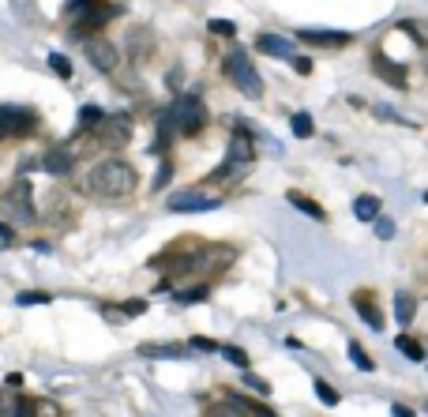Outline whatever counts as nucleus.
I'll return each mask as SVG.
<instances>
[{"instance_id": "f257e3e1", "label": "nucleus", "mask_w": 428, "mask_h": 417, "mask_svg": "<svg viewBox=\"0 0 428 417\" xmlns=\"http://www.w3.org/2000/svg\"><path fill=\"white\" fill-rule=\"evenodd\" d=\"M135 184H139L135 170L120 158H106V162L87 170V192L98 199H120V196H128Z\"/></svg>"}, {"instance_id": "f03ea898", "label": "nucleus", "mask_w": 428, "mask_h": 417, "mask_svg": "<svg viewBox=\"0 0 428 417\" xmlns=\"http://www.w3.org/2000/svg\"><path fill=\"white\" fill-rule=\"evenodd\" d=\"M173 124H176V136H199L207 128V106H203L199 95H181L170 109Z\"/></svg>"}, {"instance_id": "7ed1b4c3", "label": "nucleus", "mask_w": 428, "mask_h": 417, "mask_svg": "<svg viewBox=\"0 0 428 417\" xmlns=\"http://www.w3.org/2000/svg\"><path fill=\"white\" fill-rule=\"evenodd\" d=\"M226 76H229V83H233L240 95H248V98H263V79H259L256 64L248 60V53H245V49H233V53L226 57Z\"/></svg>"}, {"instance_id": "20e7f679", "label": "nucleus", "mask_w": 428, "mask_h": 417, "mask_svg": "<svg viewBox=\"0 0 428 417\" xmlns=\"http://www.w3.org/2000/svg\"><path fill=\"white\" fill-rule=\"evenodd\" d=\"M0 215H8V222H15V226H26V222H34V199H31V181H12L4 188V196H0Z\"/></svg>"}, {"instance_id": "39448f33", "label": "nucleus", "mask_w": 428, "mask_h": 417, "mask_svg": "<svg viewBox=\"0 0 428 417\" xmlns=\"http://www.w3.org/2000/svg\"><path fill=\"white\" fill-rule=\"evenodd\" d=\"M94 136H98V147H106V151H124L128 139H132V120H128L124 113H120V117H106L94 128Z\"/></svg>"}, {"instance_id": "423d86ee", "label": "nucleus", "mask_w": 428, "mask_h": 417, "mask_svg": "<svg viewBox=\"0 0 428 417\" xmlns=\"http://www.w3.org/2000/svg\"><path fill=\"white\" fill-rule=\"evenodd\" d=\"M38 128V113L26 106H0V136H31Z\"/></svg>"}, {"instance_id": "0eeeda50", "label": "nucleus", "mask_w": 428, "mask_h": 417, "mask_svg": "<svg viewBox=\"0 0 428 417\" xmlns=\"http://www.w3.org/2000/svg\"><path fill=\"white\" fill-rule=\"evenodd\" d=\"M83 53H87V60L94 64L98 72H113L120 64V49L109 38H87L83 42Z\"/></svg>"}, {"instance_id": "6e6552de", "label": "nucleus", "mask_w": 428, "mask_h": 417, "mask_svg": "<svg viewBox=\"0 0 428 417\" xmlns=\"http://www.w3.org/2000/svg\"><path fill=\"white\" fill-rule=\"evenodd\" d=\"M211 207H218V196H203L195 188H184L170 196V211H211Z\"/></svg>"}, {"instance_id": "1a4fd4ad", "label": "nucleus", "mask_w": 428, "mask_h": 417, "mask_svg": "<svg viewBox=\"0 0 428 417\" xmlns=\"http://www.w3.org/2000/svg\"><path fill=\"white\" fill-rule=\"evenodd\" d=\"M372 72H376V76L387 83V87L406 90V68H402V64H395V60H387L384 53H376V57H372Z\"/></svg>"}, {"instance_id": "9d476101", "label": "nucleus", "mask_w": 428, "mask_h": 417, "mask_svg": "<svg viewBox=\"0 0 428 417\" xmlns=\"http://www.w3.org/2000/svg\"><path fill=\"white\" fill-rule=\"evenodd\" d=\"M19 417H64V410H60V402H53V398H23Z\"/></svg>"}, {"instance_id": "9b49d317", "label": "nucleus", "mask_w": 428, "mask_h": 417, "mask_svg": "<svg viewBox=\"0 0 428 417\" xmlns=\"http://www.w3.org/2000/svg\"><path fill=\"white\" fill-rule=\"evenodd\" d=\"M353 304H357V316L365 320L372 331H384V312L376 309V301H372V293H357V297H353Z\"/></svg>"}, {"instance_id": "f8f14e48", "label": "nucleus", "mask_w": 428, "mask_h": 417, "mask_svg": "<svg viewBox=\"0 0 428 417\" xmlns=\"http://www.w3.org/2000/svg\"><path fill=\"white\" fill-rule=\"evenodd\" d=\"M42 170L53 173V177H68V170H72V151H68V147H57V151H49V154L42 158Z\"/></svg>"}, {"instance_id": "ddd939ff", "label": "nucleus", "mask_w": 428, "mask_h": 417, "mask_svg": "<svg viewBox=\"0 0 428 417\" xmlns=\"http://www.w3.org/2000/svg\"><path fill=\"white\" fill-rule=\"evenodd\" d=\"M203 417H248V402L245 398H222V402L207 406Z\"/></svg>"}, {"instance_id": "4468645a", "label": "nucleus", "mask_w": 428, "mask_h": 417, "mask_svg": "<svg viewBox=\"0 0 428 417\" xmlns=\"http://www.w3.org/2000/svg\"><path fill=\"white\" fill-rule=\"evenodd\" d=\"M286 199H290L297 211H304L308 218H315V222H327V211H323V207H320V203H315L312 196H304V192H297V188H293V192H286Z\"/></svg>"}, {"instance_id": "2eb2a0df", "label": "nucleus", "mask_w": 428, "mask_h": 417, "mask_svg": "<svg viewBox=\"0 0 428 417\" xmlns=\"http://www.w3.org/2000/svg\"><path fill=\"white\" fill-rule=\"evenodd\" d=\"M301 42H308V45H346L349 34H342V31H301Z\"/></svg>"}, {"instance_id": "dca6fc26", "label": "nucleus", "mask_w": 428, "mask_h": 417, "mask_svg": "<svg viewBox=\"0 0 428 417\" xmlns=\"http://www.w3.org/2000/svg\"><path fill=\"white\" fill-rule=\"evenodd\" d=\"M259 53H267V57H290L293 53V45L286 42V38H274V34H259Z\"/></svg>"}, {"instance_id": "f3484780", "label": "nucleus", "mask_w": 428, "mask_h": 417, "mask_svg": "<svg viewBox=\"0 0 428 417\" xmlns=\"http://www.w3.org/2000/svg\"><path fill=\"white\" fill-rule=\"evenodd\" d=\"M353 215L361 222H376L379 218V199L376 196H357L353 199Z\"/></svg>"}, {"instance_id": "a211bd4d", "label": "nucleus", "mask_w": 428, "mask_h": 417, "mask_svg": "<svg viewBox=\"0 0 428 417\" xmlns=\"http://www.w3.org/2000/svg\"><path fill=\"white\" fill-rule=\"evenodd\" d=\"M395 346H398V354H406L409 361H425V346L417 338H409V335H398L395 338Z\"/></svg>"}, {"instance_id": "6ab92c4d", "label": "nucleus", "mask_w": 428, "mask_h": 417, "mask_svg": "<svg viewBox=\"0 0 428 417\" xmlns=\"http://www.w3.org/2000/svg\"><path fill=\"white\" fill-rule=\"evenodd\" d=\"M101 120H106V113H101L98 106H83L79 109V128H83V132H94Z\"/></svg>"}, {"instance_id": "aec40b11", "label": "nucleus", "mask_w": 428, "mask_h": 417, "mask_svg": "<svg viewBox=\"0 0 428 417\" xmlns=\"http://www.w3.org/2000/svg\"><path fill=\"white\" fill-rule=\"evenodd\" d=\"M181 346H154V342H143L139 346V357H181Z\"/></svg>"}, {"instance_id": "412c9836", "label": "nucleus", "mask_w": 428, "mask_h": 417, "mask_svg": "<svg viewBox=\"0 0 428 417\" xmlns=\"http://www.w3.org/2000/svg\"><path fill=\"white\" fill-rule=\"evenodd\" d=\"M349 361L361 368V373H372V368H376V361L365 354V346H361V342H349Z\"/></svg>"}, {"instance_id": "4be33fe9", "label": "nucleus", "mask_w": 428, "mask_h": 417, "mask_svg": "<svg viewBox=\"0 0 428 417\" xmlns=\"http://www.w3.org/2000/svg\"><path fill=\"white\" fill-rule=\"evenodd\" d=\"M395 316H398V323L413 320V297L409 293H395Z\"/></svg>"}, {"instance_id": "5701e85b", "label": "nucleus", "mask_w": 428, "mask_h": 417, "mask_svg": "<svg viewBox=\"0 0 428 417\" xmlns=\"http://www.w3.org/2000/svg\"><path fill=\"white\" fill-rule=\"evenodd\" d=\"M19 402L23 398L15 391H0V417H19Z\"/></svg>"}, {"instance_id": "b1692460", "label": "nucleus", "mask_w": 428, "mask_h": 417, "mask_svg": "<svg viewBox=\"0 0 428 417\" xmlns=\"http://www.w3.org/2000/svg\"><path fill=\"white\" fill-rule=\"evenodd\" d=\"M290 124H293V136H301V139H308V136L315 132V124H312V117H308V113H293Z\"/></svg>"}, {"instance_id": "393cba45", "label": "nucleus", "mask_w": 428, "mask_h": 417, "mask_svg": "<svg viewBox=\"0 0 428 417\" xmlns=\"http://www.w3.org/2000/svg\"><path fill=\"white\" fill-rule=\"evenodd\" d=\"M207 297H211L207 286H192V290H181V293H176V304H192V301H207Z\"/></svg>"}, {"instance_id": "a878e982", "label": "nucleus", "mask_w": 428, "mask_h": 417, "mask_svg": "<svg viewBox=\"0 0 428 417\" xmlns=\"http://www.w3.org/2000/svg\"><path fill=\"white\" fill-rule=\"evenodd\" d=\"M315 395H320V402H323V406H338V398H342V395L327 384V379H315Z\"/></svg>"}, {"instance_id": "bb28decb", "label": "nucleus", "mask_w": 428, "mask_h": 417, "mask_svg": "<svg viewBox=\"0 0 428 417\" xmlns=\"http://www.w3.org/2000/svg\"><path fill=\"white\" fill-rule=\"evenodd\" d=\"M218 354L229 361V365H237V368H248V354L245 350H237V346H218Z\"/></svg>"}, {"instance_id": "cd10ccee", "label": "nucleus", "mask_w": 428, "mask_h": 417, "mask_svg": "<svg viewBox=\"0 0 428 417\" xmlns=\"http://www.w3.org/2000/svg\"><path fill=\"white\" fill-rule=\"evenodd\" d=\"M49 68L57 72L60 79H72V64H68V57H64V53H53V57H49Z\"/></svg>"}, {"instance_id": "c85d7f7f", "label": "nucleus", "mask_w": 428, "mask_h": 417, "mask_svg": "<svg viewBox=\"0 0 428 417\" xmlns=\"http://www.w3.org/2000/svg\"><path fill=\"white\" fill-rule=\"evenodd\" d=\"M211 34H218V38H233L237 26L229 23V19H211Z\"/></svg>"}, {"instance_id": "c756f323", "label": "nucleus", "mask_w": 428, "mask_h": 417, "mask_svg": "<svg viewBox=\"0 0 428 417\" xmlns=\"http://www.w3.org/2000/svg\"><path fill=\"white\" fill-rule=\"evenodd\" d=\"M15 304H23V309H31V304H49V293H19Z\"/></svg>"}, {"instance_id": "7c9ffc66", "label": "nucleus", "mask_w": 428, "mask_h": 417, "mask_svg": "<svg viewBox=\"0 0 428 417\" xmlns=\"http://www.w3.org/2000/svg\"><path fill=\"white\" fill-rule=\"evenodd\" d=\"M376 237H379V240H390V237H395V222L376 218Z\"/></svg>"}, {"instance_id": "2f4dec72", "label": "nucleus", "mask_w": 428, "mask_h": 417, "mask_svg": "<svg viewBox=\"0 0 428 417\" xmlns=\"http://www.w3.org/2000/svg\"><path fill=\"white\" fill-rule=\"evenodd\" d=\"M245 387H252V391H259V395H267V379H259V376H252L245 368Z\"/></svg>"}, {"instance_id": "473e14b6", "label": "nucleus", "mask_w": 428, "mask_h": 417, "mask_svg": "<svg viewBox=\"0 0 428 417\" xmlns=\"http://www.w3.org/2000/svg\"><path fill=\"white\" fill-rule=\"evenodd\" d=\"M120 312H124V316H143L147 304L143 301H124V304H120Z\"/></svg>"}, {"instance_id": "72a5a7b5", "label": "nucleus", "mask_w": 428, "mask_h": 417, "mask_svg": "<svg viewBox=\"0 0 428 417\" xmlns=\"http://www.w3.org/2000/svg\"><path fill=\"white\" fill-rule=\"evenodd\" d=\"M87 8H94V4H90V0H68V4H64V12L79 15V12H87Z\"/></svg>"}, {"instance_id": "f704fd0d", "label": "nucleus", "mask_w": 428, "mask_h": 417, "mask_svg": "<svg viewBox=\"0 0 428 417\" xmlns=\"http://www.w3.org/2000/svg\"><path fill=\"white\" fill-rule=\"evenodd\" d=\"M170 177H173V165H170V162H162V170H158V177H154V188L170 184Z\"/></svg>"}, {"instance_id": "c9c22d12", "label": "nucleus", "mask_w": 428, "mask_h": 417, "mask_svg": "<svg viewBox=\"0 0 428 417\" xmlns=\"http://www.w3.org/2000/svg\"><path fill=\"white\" fill-rule=\"evenodd\" d=\"M293 72H297V76H308V72H312V60H308V57H293Z\"/></svg>"}, {"instance_id": "e433bc0d", "label": "nucleus", "mask_w": 428, "mask_h": 417, "mask_svg": "<svg viewBox=\"0 0 428 417\" xmlns=\"http://www.w3.org/2000/svg\"><path fill=\"white\" fill-rule=\"evenodd\" d=\"M192 346L195 350H207V354H218V342H211V338H192Z\"/></svg>"}, {"instance_id": "4c0bfd02", "label": "nucleus", "mask_w": 428, "mask_h": 417, "mask_svg": "<svg viewBox=\"0 0 428 417\" xmlns=\"http://www.w3.org/2000/svg\"><path fill=\"white\" fill-rule=\"evenodd\" d=\"M390 414H395V417H413V410H409V406H402V402L390 406Z\"/></svg>"}, {"instance_id": "58836bf2", "label": "nucleus", "mask_w": 428, "mask_h": 417, "mask_svg": "<svg viewBox=\"0 0 428 417\" xmlns=\"http://www.w3.org/2000/svg\"><path fill=\"white\" fill-rule=\"evenodd\" d=\"M101 312H106V320H113V323L124 320V312H117V309H101Z\"/></svg>"}, {"instance_id": "ea45409f", "label": "nucleus", "mask_w": 428, "mask_h": 417, "mask_svg": "<svg viewBox=\"0 0 428 417\" xmlns=\"http://www.w3.org/2000/svg\"><path fill=\"white\" fill-rule=\"evenodd\" d=\"M425 76H428V53H425Z\"/></svg>"}, {"instance_id": "a19ab883", "label": "nucleus", "mask_w": 428, "mask_h": 417, "mask_svg": "<svg viewBox=\"0 0 428 417\" xmlns=\"http://www.w3.org/2000/svg\"><path fill=\"white\" fill-rule=\"evenodd\" d=\"M425 203H428V192H425Z\"/></svg>"}]
</instances>
